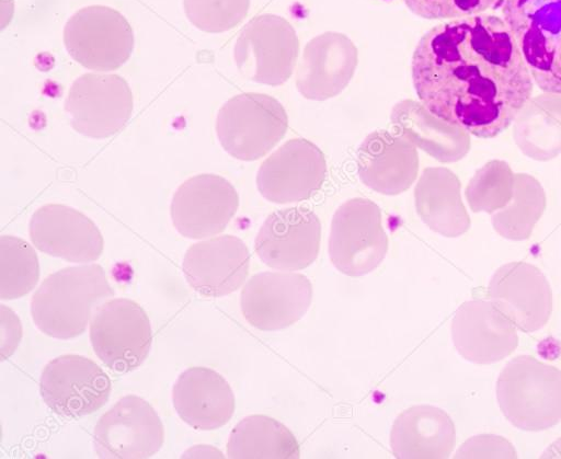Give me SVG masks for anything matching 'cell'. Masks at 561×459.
Instances as JSON below:
<instances>
[{"instance_id": "33", "label": "cell", "mask_w": 561, "mask_h": 459, "mask_svg": "<svg viewBox=\"0 0 561 459\" xmlns=\"http://www.w3.org/2000/svg\"><path fill=\"white\" fill-rule=\"evenodd\" d=\"M22 328L16 314L1 305V356L5 359L19 345Z\"/></svg>"}, {"instance_id": "11", "label": "cell", "mask_w": 561, "mask_h": 459, "mask_svg": "<svg viewBox=\"0 0 561 459\" xmlns=\"http://www.w3.org/2000/svg\"><path fill=\"white\" fill-rule=\"evenodd\" d=\"M164 441L163 424L142 398H121L99 420L93 432L94 451L105 459H141L157 454Z\"/></svg>"}, {"instance_id": "29", "label": "cell", "mask_w": 561, "mask_h": 459, "mask_svg": "<svg viewBox=\"0 0 561 459\" xmlns=\"http://www.w3.org/2000/svg\"><path fill=\"white\" fill-rule=\"evenodd\" d=\"M190 23L206 33H222L234 28L247 16L250 0H183Z\"/></svg>"}, {"instance_id": "22", "label": "cell", "mask_w": 561, "mask_h": 459, "mask_svg": "<svg viewBox=\"0 0 561 459\" xmlns=\"http://www.w3.org/2000/svg\"><path fill=\"white\" fill-rule=\"evenodd\" d=\"M360 181L383 195H398L407 191L419 172L416 146L400 133L375 130L357 150Z\"/></svg>"}, {"instance_id": "26", "label": "cell", "mask_w": 561, "mask_h": 459, "mask_svg": "<svg viewBox=\"0 0 561 459\" xmlns=\"http://www.w3.org/2000/svg\"><path fill=\"white\" fill-rule=\"evenodd\" d=\"M414 203L422 221L444 237H458L470 227L459 180L448 169H425L414 190Z\"/></svg>"}, {"instance_id": "23", "label": "cell", "mask_w": 561, "mask_h": 459, "mask_svg": "<svg viewBox=\"0 0 561 459\" xmlns=\"http://www.w3.org/2000/svg\"><path fill=\"white\" fill-rule=\"evenodd\" d=\"M172 400L180 418L198 431H213L226 425L236 408L230 385L207 367L184 370L173 386Z\"/></svg>"}, {"instance_id": "10", "label": "cell", "mask_w": 561, "mask_h": 459, "mask_svg": "<svg viewBox=\"0 0 561 459\" xmlns=\"http://www.w3.org/2000/svg\"><path fill=\"white\" fill-rule=\"evenodd\" d=\"M134 99L127 81L115 73L87 72L70 85L65 111L72 128L103 139L118 133L131 117Z\"/></svg>"}, {"instance_id": "16", "label": "cell", "mask_w": 561, "mask_h": 459, "mask_svg": "<svg viewBox=\"0 0 561 459\" xmlns=\"http://www.w3.org/2000/svg\"><path fill=\"white\" fill-rule=\"evenodd\" d=\"M321 223L305 207H289L267 216L255 238L261 261L275 269L299 271L311 265L319 253Z\"/></svg>"}, {"instance_id": "18", "label": "cell", "mask_w": 561, "mask_h": 459, "mask_svg": "<svg viewBox=\"0 0 561 459\" xmlns=\"http://www.w3.org/2000/svg\"><path fill=\"white\" fill-rule=\"evenodd\" d=\"M488 295L493 305L523 332L543 328L552 312L550 285L536 266L512 262L492 276Z\"/></svg>"}, {"instance_id": "7", "label": "cell", "mask_w": 561, "mask_h": 459, "mask_svg": "<svg viewBox=\"0 0 561 459\" xmlns=\"http://www.w3.org/2000/svg\"><path fill=\"white\" fill-rule=\"evenodd\" d=\"M381 210L373 200L351 198L335 210L329 237V256L342 274L357 277L376 269L388 251Z\"/></svg>"}, {"instance_id": "2", "label": "cell", "mask_w": 561, "mask_h": 459, "mask_svg": "<svg viewBox=\"0 0 561 459\" xmlns=\"http://www.w3.org/2000/svg\"><path fill=\"white\" fill-rule=\"evenodd\" d=\"M115 291L99 264L68 266L48 275L31 300L33 322L55 338L81 335L94 310Z\"/></svg>"}, {"instance_id": "3", "label": "cell", "mask_w": 561, "mask_h": 459, "mask_svg": "<svg viewBox=\"0 0 561 459\" xmlns=\"http://www.w3.org/2000/svg\"><path fill=\"white\" fill-rule=\"evenodd\" d=\"M496 400L515 427L540 432L561 422V370L531 355L508 362L496 380Z\"/></svg>"}, {"instance_id": "24", "label": "cell", "mask_w": 561, "mask_h": 459, "mask_svg": "<svg viewBox=\"0 0 561 459\" xmlns=\"http://www.w3.org/2000/svg\"><path fill=\"white\" fill-rule=\"evenodd\" d=\"M456 444L451 417L442 409L421 404L404 410L394 420L390 447L399 459L448 458Z\"/></svg>"}, {"instance_id": "32", "label": "cell", "mask_w": 561, "mask_h": 459, "mask_svg": "<svg viewBox=\"0 0 561 459\" xmlns=\"http://www.w3.org/2000/svg\"><path fill=\"white\" fill-rule=\"evenodd\" d=\"M455 458H517L514 446L503 436L481 434L470 437L456 451Z\"/></svg>"}, {"instance_id": "13", "label": "cell", "mask_w": 561, "mask_h": 459, "mask_svg": "<svg viewBox=\"0 0 561 459\" xmlns=\"http://www.w3.org/2000/svg\"><path fill=\"white\" fill-rule=\"evenodd\" d=\"M312 301V285L299 273L262 272L253 275L240 295L249 324L262 331L283 330L299 321Z\"/></svg>"}, {"instance_id": "9", "label": "cell", "mask_w": 561, "mask_h": 459, "mask_svg": "<svg viewBox=\"0 0 561 459\" xmlns=\"http://www.w3.org/2000/svg\"><path fill=\"white\" fill-rule=\"evenodd\" d=\"M95 355L111 370L128 372L147 358L152 331L145 310L134 300L113 298L98 306L90 320Z\"/></svg>"}, {"instance_id": "31", "label": "cell", "mask_w": 561, "mask_h": 459, "mask_svg": "<svg viewBox=\"0 0 561 459\" xmlns=\"http://www.w3.org/2000/svg\"><path fill=\"white\" fill-rule=\"evenodd\" d=\"M411 12L427 20L459 19L496 10L503 0H403Z\"/></svg>"}, {"instance_id": "8", "label": "cell", "mask_w": 561, "mask_h": 459, "mask_svg": "<svg viewBox=\"0 0 561 459\" xmlns=\"http://www.w3.org/2000/svg\"><path fill=\"white\" fill-rule=\"evenodd\" d=\"M299 54V39L284 18L264 13L251 19L239 33L233 58L248 80L279 85L294 72Z\"/></svg>"}, {"instance_id": "4", "label": "cell", "mask_w": 561, "mask_h": 459, "mask_svg": "<svg viewBox=\"0 0 561 459\" xmlns=\"http://www.w3.org/2000/svg\"><path fill=\"white\" fill-rule=\"evenodd\" d=\"M501 12L533 81L561 95V0H503Z\"/></svg>"}, {"instance_id": "20", "label": "cell", "mask_w": 561, "mask_h": 459, "mask_svg": "<svg viewBox=\"0 0 561 459\" xmlns=\"http://www.w3.org/2000/svg\"><path fill=\"white\" fill-rule=\"evenodd\" d=\"M182 268L188 285L198 294L222 297L245 282L250 253L238 237H214L192 244L184 254Z\"/></svg>"}, {"instance_id": "30", "label": "cell", "mask_w": 561, "mask_h": 459, "mask_svg": "<svg viewBox=\"0 0 561 459\" xmlns=\"http://www.w3.org/2000/svg\"><path fill=\"white\" fill-rule=\"evenodd\" d=\"M545 209V196L540 194L519 195L507 208L493 217L497 233L506 239L525 240Z\"/></svg>"}, {"instance_id": "14", "label": "cell", "mask_w": 561, "mask_h": 459, "mask_svg": "<svg viewBox=\"0 0 561 459\" xmlns=\"http://www.w3.org/2000/svg\"><path fill=\"white\" fill-rule=\"evenodd\" d=\"M239 196L225 177L204 173L185 180L171 202V219L188 239H204L225 230L237 213Z\"/></svg>"}, {"instance_id": "6", "label": "cell", "mask_w": 561, "mask_h": 459, "mask_svg": "<svg viewBox=\"0 0 561 459\" xmlns=\"http://www.w3.org/2000/svg\"><path fill=\"white\" fill-rule=\"evenodd\" d=\"M62 39L75 61L101 72L126 64L135 44L128 20L116 9L103 4L77 10L64 26Z\"/></svg>"}, {"instance_id": "21", "label": "cell", "mask_w": 561, "mask_h": 459, "mask_svg": "<svg viewBox=\"0 0 561 459\" xmlns=\"http://www.w3.org/2000/svg\"><path fill=\"white\" fill-rule=\"evenodd\" d=\"M357 62V48L346 35H317L304 48L296 70V88L308 100L334 97L348 85Z\"/></svg>"}, {"instance_id": "17", "label": "cell", "mask_w": 561, "mask_h": 459, "mask_svg": "<svg viewBox=\"0 0 561 459\" xmlns=\"http://www.w3.org/2000/svg\"><path fill=\"white\" fill-rule=\"evenodd\" d=\"M28 234L41 252L72 263L96 261L104 248L96 225L64 204H46L36 209L30 220Z\"/></svg>"}, {"instance_id": "28", "label": "cell", "mask_w": 561, "mask_h": 459, "mask_svg": "<svg viewBox=\"0 0 561 459\" xmlns=\"http://www.w3.org/2000/svg\"><path fill=\"white\" fill-rule=\"evenodd\" d=\"M39 279L38 257L25 240L0 238V298L18 299L28 294Z\"/></svg>"}, {"instance_id": "19", "label": "cell", "mask_w": 561, "mask_h": 459, "mask_svg": "<svg viewBox=\"0 0 561 459\" xmlns=\"http://www.w3.org/2000/svg\"><path fill=\"white\" fill-rule=\"evenodd\" d=\"M451 338L468 362L490 365L511 355L518 346L517 328L492 301L461 303L451 321Z\"/></svg>"}, {"instance_id": "5", "label": "cell", "mask_w": 561, "mask_h": 459, "mask_svg": "<svg viewBox=\"0 0 561 459\" xmlns=\"http://www.w3.org/2000/svg\"><path fill=\"white\" fill-rule=\"evenodd\" d=\"M288 128L284 106L273 96L244 92L224 103L215 129L224 150L242 161H254L270 152Z\"/></svg>"}, {"instance_id": "25", "label": "cell", "mask_w": 561, "mask_h": 459, "mask_svg": "<svg viewBox=\"0 0 561 459\" xmlns=\"http://www.w3.org/2000/svg\"><path fill=\"white\" fill-rule=\"evenodd\" d=\"M390 119L397 131L440 162L458 161L470 148L465 129L438 118L414 100L397 103Z\"/></svg>"}, {"instance_id": "12", "label": "cell", "mask_w": 561, "mask_h": 459, "mask_svg": "<svg viewBox=\"0 0 561 459\" xmlns=\"http://www.w3.org/2000/svg\"><path fill=\"white\" fill-rule=\"evenodd\" d=\"M112 383L92 359L67 354L51 359L39 379L41 395L56 414L76 418L92 414L108 400Z\"/></svg>"}, {"instance_id": "15", "label": "cell", "mask_w": 561, "mask_h": 459, "mask_svg": "<svg viewBox=\"0 0 561 459\" xmlns=\"http://www.w3.org/2000/svg\"><path fill=\"white\" fill-rule=\"evenodd\" d=\"M325 174L323 152L311 141L295 138L286 141L262 162L256 186L268 202H301L321 188Z\"/></svg>"}, {"instance_id": "34", "label": "cell", "mask_w": 561, "mask_h": 459, "mask_svg": "<svg viewBox=\"0 0 561 459\" xmlns=\"http://www.w3.org/2000/svg\"><path fill=\"white\" fill-rule=\"evenodd\" d=\"M183 458H224L225 456L220 450L208 445H196L188 448L183 455Z\"/></svg>"}, {"instance_id": "1", "label": "cell", "mask_w": 561, "mask_h": 459, "mask_svg": "<svg viewBox=\"0 0 561 459\" xmlns=\"http://www.w3.org/2000/svg\"><path fill=\"white\" fill-rule=\"evenodd\" d=\"M412 79L433 115L480 138L503 133L528 104L534 87L511 31L490 13L427 31L413 53Z\"/></svg>"}, {"instance_id": "27", "label": "cell", "mask_w": 561, "mask_h": 459, "mask_svg": "<svg viewBox=\"0 0 561 459\" xmlns=\"http://www.w3.org/2000/svg\"><path fill=\"white\" fill-rule=\"evenodd\" d=\"M227 457L299 458L300 448L294 434L280 422L262 414L249 415L231 431L227 443Z\"/></svg>"}]
</instances>
